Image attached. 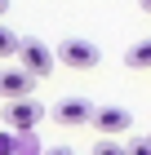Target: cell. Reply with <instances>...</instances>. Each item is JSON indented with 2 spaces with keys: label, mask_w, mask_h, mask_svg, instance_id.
<instances>
[{
  "label": "cell",
  "mask_w": 151,
  "mask_h": 155,
  "mask_svg": "<svg viewBox=\"0 0 151 155\" xmlns=\"http://www.w3.org/2000/svg\"><path fill=\"white\" fill-rule=\"evenodd\" d=\"M125 67L129 71H151V40H138V45L125 53Z\"/></svg>",
  "instance_id": "7"
},
{
  "label": "cell",
  "mask_w": 151,
  "mask_h": 155,
  "mask_svg": "<svg viewBox=\"0 0 151 155\" xmlns=\"http://www.w3.org/2000/svg\"><path fill=\"white\" fill-rule=\"evenodd\" d=\"M18 49H22V40L13 36L5 22H0V58H18Z\"/></svg>",
  "instance_id": "8"
},
{
  "label": "cell",
  "mask_w": 151,
  "mask_h": 155,
  "mask_svg": "<svg viewBox=\"0 0 151 155\" xmlns=\"http://www.w3.org/2000/svg\"><path fill=\"white\" fill-rule=\"evenodd\" d=\"M31 75L22 71V67H5L0 71V97L5 102H22V97H31Z\"/></svg>",
  "instance_id": "4"
},
{
  "label": "cell",
  "mask_w": 151,
  "mask_h": 155,
  "mask_svg": "<svg viewBox=\"0 0 151 155\" xmlns=\"http://www.w3.org/2000/svg\"><path fill=\"white\" fill-rule=\"evenodd\" d=\"M129 124H133V115H129L125 107H98L93 111V129L102 133V137H116V133H125Z\"/></svg>",
  "instance_id": "5"
},
{
  "label": "cell",
  "mask_w": 151,
  "mask_h": 155,
  "mask_svg": "<svg viewBox=\"0 0 151 155\" xmlns=\"http://www.w3.org/2000/svg\"><path fill=\"white\" fill-rule=\"evenodd\" d=\"M53 62H58V53L49 45H40V40H22V49H18V67H22L31 80H40V75L53 71Z\"/></svg>",
  "instance_id": "2"
},
{
  "label": "cell",
  "mask_w": 151,
  "mask_h": 155,
  "mask_svg": "<svg viewBox=\"0 0 151 155\" xmlns=\"http://www.w3.org/2000/svg\"><path fill=\"white\" fill-rule=\"evenodd\" d=\"M5 124H9L13 133H36V124L45 120V107L36 102V97H22V102H5Z\"/></svg>",
  "instance_id": "3"
},
{
  "label": "cell",
  "mask_w": 151,
  "mask_h": 155,
  "mask_svg": "<svg viewBox=\"0 0 151 155\" xmlns=\"http://www.w3.org/2000/svg\"><path fill=\"white\" fill-rule=\"evenodd\" d=\"M5 9H9V0H0V13H5Z\"/></svg>",
  "instance_id": "15"
},
{
  "label": "cell",
  "mask_w": 151,
  "mask_h": 155,
  "mask_svg": "<svg viewBox=\"0 0 151 155\" xmlns=\"http://www.w3.org/2000/svg\"><path fill=\"white\" fill-rule=\"evenodd\" d=\"M129 155H151V137H133L129 142Z\"/></svg>",
  "instance_id": "12"
},
{
  "label": "cell",
  "mask_w": 151,
  "mask_h": 155,
  "mask_svg": "<svg viewBox=\"0 0 151 155\" xmlns=\"http://www.w3.org/2000/svg\"><path fill=\"white\" fill-rule=\"evenodd\" d=\"M93 155H129V146H116L111 137H102V142L93 146Z\"/></svg>",
  "instance_id": "11"
},
{
  "label": "cell",
  "mask_w": 151,
  "mask_h": 155,
  "mask_svg": "<svg viewBox=\"0 0 151 155\" xmlns=\"http://www.w3.org/2000/svg\"><path fill=\"white\" fill-rule=\"evenodd\" d=\"M0 155H18V133L13 129H0Z\"/></svg>",
  "instance_id": "9"
},
{
  "label": "cell",
  "mask_w": 151,
  "mask_h": 155,
  "mask_svg": "<svg viewBox=\"0 0 151 155\" xmlns=\"http://www.w3.org/2000/svg\"><path fill=\"white\" fill-rule=\"evenodd\" d=\"M49 155H71V151H67V146H58V151H49Z\"/></svg>",
  "instance_id": "13"
},
{
  "label": "cell",
  "mask_w": 151,
  "mask_h": 155,
  "mask_svg": "<svg viewBox=\"0 0 151 155\" xmlns=\"http://www.w3.org/2000/svg\"><path fill=\"white\" fill-rule=\"evenodd\" d=\"M93 102H84V97H62L58 107H53V120L58 124H93Z\"/></svg>",
  "instance_id": "6"
},
{
  "label": "cell",
  "mask_w": 151,
  "mask_h": 155,
  "mask_svg": "<svg viewBox=\"0 0 151 155\" xmlns=\"http://www.w3.org/2000/svg\"><path fill=\"white\" fill-rule=\"evenodd\" d=\"M53 53H58V62H67L71 71H93V67H98V58H102V53H98V45H93V40H84V36H67Z\"/></svg>",
  "instance_id": "1"
},
{
  "label": "cell",
  "mask_w": 151,
  "mask_h": 155,
  "mask_svg": "<svg viewBox=\"0 0 151 155\" xmlns=\"http://www.w3.org/2000/svg\"><path fill=\"white\" fill-rule=\"evenodd\" d=\"M138 5H142V9H147V13H151V0H138Z\"/></svg>",
  "instance_id": "14"
},
{
  "label": "cell",
  "mask_w": 151,
  "mask_h": 155,
  "mask_svg": "<svg viewBox=\"0 0 151 155\" xmlns=\"http://www.w3.org/2000/svg\"><path fill=\"white\" fill-rule=\"evenodd\" d=\"M18 155H40V142H36V133H18Z\"/></svg>",
  "instance_id": "10"
}]
</instances>
